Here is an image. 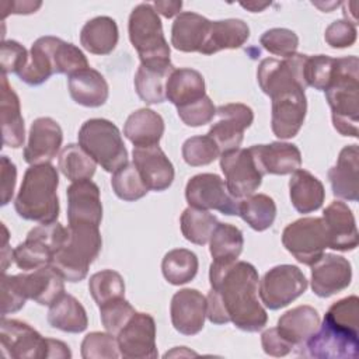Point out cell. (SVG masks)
<instances>
[{"label":"cell","mask_w":359,"mask_h":359,"mask_svg":"<svg viewBox=\"0 0 359 359\" xmlns=\"http://www.w3.org/2000/svg\"><path fill=\"white\" fill-rule=\"evenodd\" d=\"M17 279L27 300L31 299L41 306H50L65 293V279L50 265L18 273Z\"/></svg>","instance_id":"cb8c5ba5"},{"label":"cell","mask_w":359,"mask_h":359,"mask_svg":"<svg viewBox=\"0 0 359 359\" xmlns=\"http://www.w3.org/2000/svg\"><path fill=\"white\" fill-rule=\"evenodd\" d=\"M27 297L18 283L17 275H6L1 278V316L15 313L24 307Z\"/></svg>","instance_id":"db71d44e"},{"label":"cell","mask_w":359,"mask_h":359,"mask_svg":"<svg viewBox=\"0 0 359 359\" xmlns=\"http://www.w3.org/2000/svg\"><path fill=\"white\" fill-rule=\"evenodd\" d=\"M307 289V279L296 265H276L271 268L258 285V294L269 310L286 307Z\"/></svg>","instance_id":"9c48e42d"},{"label":"cell","mask_w":359,"mask_h":359,"mask_svg":"<svg viewBox=\"0 0 359 359\" xmlns=\"http://www.w3.org/2000/svg\"><path fill=\"white\" fill-rule=\"evenodd\" d=\"M261 344L264 352L271 356H285L293 349V346L279 335L275 327L262 332Z\"/></svg>","instance_id":"6f0895ef"},{"label":"cell","mask_w":359,"mask_h":359,"mask_svg":"<svg viewBox=\"0 0 359 359\" xmlns=\"http://www.w3.org/2000/svg\"><path fill=\"white\" fill-rule=\"evenodd\" d=\"M220 157L219 147L208 135L192 136L182 144V158L188 165H208Z\"/></svg>","instance_id":"bcb514c9"},{"label":"cell","mask_w":359,"mask_h":359,"mask_svg":"<svg viewBox=\"0 0 359 359\" xmlns=\"http://www.w3.org/2000/svg\"><path fill=\"white\" fill-rule=\"evenodd\" d=\"M320 327V316L311 306H297L286 311L275 327L293 348H300Z\"/></svg>","instance_id":"4316f807"},{"label":"cell","mask_w":359,"mask_h":359,"mask_svg":"<svg viewBox=\"0 0 359 359\" xmlns=\"http://www.w3.org/2000/svg\"><path fill=\"white\" fill-rule=\"evenodd\" d=\"M209 280L206 317L210 323H233L247 332H257L266 325L268 314L258 300L259 278L254 265L245 261L212 262Z\"/></svg>","instance_id":"6da1fadb"},{"label":"cell","mask_w":359,"mask_h":359,"mask_svg":"<svg viewBox=\"0 0 359 359\" xmlns=\"http://www.w3.org/2000/svg\"><path fill=\"white\" fill-rule=\"evenodd\" d=\"M175 67L168 65H142L135 74V90L146 104L165 101V83Z\"/></svg>","instance_id":"d590c367"},{"label":"cell","mask_w":359,"mask_h":359,"mask_svg":"<svg viewBox=\"0 0 359 359\" xmlns=\"http://www.w3.org/2000/svg\"><path fill=\"white\" fill-rule=\"evenodd\" d=\"M282 244L296 261L311 266L328 248L323 217H302L287 224L282 233Z\"/></svg>","instance_id":"52a82bcc"},{"label":"cell","mask_w":359,"mask_h":359,"mask_svg":"<svg viewBox=\"0 0 359 359\" xmlns=\"http://www.w3.org/2000/svg\"><path fill=\"white\" fill-rule=\"evenodd\" d=\"M153 7L157 11V14H161L165 18H172L174 15L180 14L182 3L181 1H156L153 3Z\"/></svg>","instance_id":"94428289"},{"label":"cell","mask_w":359,"mask_h":359,"mask_svg":"<svg viewBox=\"0 0 359 359\" xmlns=\"http://www.w3.org/2000/svg\"><path fill=\"white\" fill-rule=\"evenodd\" d=\"M69 93L74 102L88 108H97L107 102L109 88L104 76L93 69H83L72 76L67 80Z\"/></svg>","instance_id":"83f0119b"},{"label":"cell","mask_w":359,"mask_h":359,"mask_svg":"<svg viewBox=\"0 0 359 359\" xmlns=\"http://www.w3.org/2000/svg\"><path fill=\"white\" fill-rule=\"evenodd\" d=\"M248 149L264 175L292 174L302 165V153L293 143L272 142L269 144H254Z\"/></svg>","instance_id":"44dd1931"},{"label":"cell","mask_w":359,"mask_h":359,"mask_svg":"<svg viewBox=\"0 0 359 359\" xmlns=\"http://www.w3.org/2000/svg\"><path fill=\"white\" fill-rule=\"evenodd\" d=\"M1 72L3 74L15 73L18 74L28 60L27 49L17 41H3L1 42Z\"/></svg>","instance_id":"11a10c76"},{"label":"cell","mask_w":359,"mask_h":359,"mask_svg":"<svg viewBox=\"0 0 359 359\" xmlns=\"http://www.w3.org/2000/svg\"><path fill=\"white\" fill-rule=\"evenodd\" d=\"M129 41L136 49L142 65H168L170 46L163 34L161 20L153 4H137L128 22Z\"/></svg>","instance_id":"5b68a950"},{"label":"cell","mask_w":359,"mask_h":359,"mask_svg":"<svg viewBox=\"0 0 359 359\" xmlns=\"http://www.w3.org/2000/svg\"><path fill=\"white\" fill-rule=\"evenodd\" d=\"M272 101L271 128L276 137H294L306 118L307 100L303 87H289L269 95Z\"/></svg>","instance_id":"8fae6325"},{"label":"cell","mask_w":359,"mask_h":359,"mask_svg":"<svg viewBox=\"0 0 359 359\" xmlns=\"http://www.w3.org/2000/svg\"><path fill=\"white\" fill-rule=\"evenodd\" d=\"M81 356L84 359H116L121 356L118 341L109 332H90L81 342Z\"/></svg>","instance_id":"7dc6e473"},{"label":"cell","mask_w":359,"mask_h":359,"mask_svg":"<svg viewBox=\"0 0 359 359\" xmlns=\"http://www.w3.org/2000/svg\"><path fill=\"white\" fill-rule=\"evenodd\" d=\"M111 185L115 195L126 202L137 201L149 192V188L142 180V175L137 171L133 161H128L125 165H122L112 174Z\"/></svg>","instance_id":"7bdbcfd3"},{"label":"cell","mask_w":359,"mask_h":359,"mask_svg":"<svg viewBox=\"0 0 359 359\" xmlns=\"http://www.w3.org/2000/svg\"><path fill=\"white\" fill-rule=\"evenodd\" d=\"M0 111H1L3 144L13 149L21 147L25 139L24 118L21 115L18 95L8 84L6 74L1 76Z\"/></svg>","instance_id":"f1b7e54d"},{"label":"cell","mask_w":359,"mask_h":359,"mask_svg":"<svg viewBox=\"0 0 359 359\" xmlns=\"http://www.w3.org/2000/svg\"><path fill=\"white\" fill-rule=\"evenodd\" d=\"M56 358V359H70L72 352L69 346L57 339L48 338V346H46V359Z\"/></svg>","instance_id":"91938a15"},{"label":"cell","mask_w":359,"mask_h":359,"mask_svg":"<svg viewBox=\"0 0 359 359\" xmlns=\"http://www.w3.org/2000/svg\"><path fill=\"white\" fill-rule=\"evenodd\" d=\"M206 306V297L196 289L175 292L170 304L172 327L182 335H196L205 325Z\"/></svg>","instance_id":"ac0fdd59"},{"label":"cell","mask_w":359,"mask_h":359,"mask_svg":"<svg viewBox=\"0 0 359 359\" xmlns=\"http://www.w3.org/2000/svg\"><path fill=\"white\" fill-rule=\"evenodd\" d=\"M59 175L50 164L31 165L22 178L14 201L15 212L25 220L50 223L59 216Z\"/></svg>","instance_id":"3957f363"},{"label":"cell","mask_w":359,"mask_h":359,"mask_svg":"<svg viewBox=\"0 0 359 359\" xmlns=\"http://www.w3.org/2000/svg\"><path fill=\"white\" fill-rule=\"evenodd\" d=\"M88 290L98 307L102 304L122 299L125 296L123 278L112 269H104L91 275L88 280Z\"/></svg>","instance_id":"ee69618b"},{"label":"cell","mask_w":359,"mask_h":359,"mask_svg":"<svg viewBox=\"0 0 359 359\" xmlns=\"http://www.w3.org/2000/svg\"><path fill=\"white\" fill-rule=\"evenodd\" d=\"M219 220L209 210H202L196 208H187L180 219L182 236L198 245H205L217 226Z\"/></svg>","instance_id":"b9f144b4"},{"label":"cell","mask_w":359,"mask_h":359,"mask_svg":"<svg viewBox=\"0 0 359 359\" xmlns=\"http://www.w3.org/2000/svg\"><path fill=\"white\" fill-rule=\"evenodd\" d=\"M62 140L63 132L55 119L49 116L36 118L29 128L24 160L31 165L50 163L59 153Z\"/></svg>","instance_id":"e0dca14e"},{"label":"cell","mask_w":359,"mask_h":359,"mask_svg":"<svg viewBox=\"0 0 359 359\" xmlns=\"http://www.w3.org/2000/svg\"><path fill=\"white\" fill-rule=\"evenodd\" d=\"M102 203L100 188L91 180L72 182L67 188V222L73 224L100 226Z\"/></svg>","instance_id":"d6986e66"},{"label":"cell","mask_w":359,"mask_h":359,"mask_svg":"<svg viewBox=\"0 0 359 359\" xmlns=\"http://www.w3.org/2000/svg\"><path fill=\"white\" fill-rule=\"evenodd\" d=\"M198 257L187 248L168 251L161 262V271L165 280L171 285H184L191 282L198 272Z\"/></svg>","instance_id":"ab89813d"},{"label":"cell","mask_w":359,"mask_h":359,"mask_svg":"<svg viewBox=\"0 0 359 359\" xmlns=\"http://www.w3.org/2000/svg\"><path fill=\"white\" fill-rule=\"evenodd\" d=\"M324 320L353 331L359 332V299L358 296L344 297L330 306L327 310Z\"/></svg>","instance_id":"c3c4849f"},{"label":"cell","mask_w":359,"mask_h":359,"mask_svg":"<svg viewBox=\"0 0 359 359\" xmlns=\"http://www.w3.org/2000/svg\"><path fill=\"white\" fill-rule=\"evenodd\" d=\"M48 338H43L29 324L1 317L0 348L7 358H45Z\"/></svg>","instance_id":"5bb4252c"},{"label":"cell","mask_w":359,"mask_h":359,"mask_svg":"<svg viewBox=\"0 0 359 359\" xmlns=\"http://www.w3.org/2000/svg\"><path fill=\"white\" fill-rule=\"evenodd\" d=\"M238 216L255 231H264L273 224L276 205L265 194H252L240 199Z\"/></svg>","instance_id":"74e56055"},{"label":"cell","mask_w":359,"mask_h":359,"mask_svg":"<svg viewBox=\"0 0 359 359\" xmlns=\"http://www.w3.org/2000/svg\"><path fill=\"white\" fill-rule=\"evenodd\" d=\"M334 60V57L327 55H306L303 66V79L306 87L325 91L332 79Z\"/></svg>","instance_id":"f6af8a7d"},{"label":"cell","mask_w":359,"mask_h":359,"mask_svg":"<svg viewBox=\"0 0 359 359\" xmlns=\"http://www.w3.org/2000/svg\"><path fill=\"white\" fill-rule=\"evenodd\" d=\"M289 195L299 213H311L321 208L325 191L323 182L306 170H296L289 180Z\"/></svg>","instance_id":"d6a6232c"},{"label":"cell","mask_w":359,"mask_h":359,"mask_svg":"<svg viewBox=\"0 0 359 359\" xmlns=\"http://www.w3.org/2000/svg\"><path fill=\"white\" fill-rule=\"evenodd\" d=\"M220 168L226 178L229 192L237 199L252 195L262 182L259 171L250 149H236L220 154Z\"/></svg>","instance_id":"7c38bea8"},{"label":"cell","mask_w":359,"mask_h":359,"mask_svg":"<svg viewBox=\"0 0 359 359\" xmlns=\"http://www.w3.org/2000/svg\"><path fill=\"white\" fill-rule=\"evenodd\" d=\"M119 32L115 20L107 15L87 21L80 32V43L93 55H108L118 43Z\"/></svg>","instance_id":"e575fe53"},{"label":"cell","mask_w":359,"mask_h":359,"mask_svg":"<svg viewBox=\"0 0 359 359\" xmlns=\"http://www.w3.org/2000/svg\"><path fill=\"white\" fill-rule=\"evenodd\" d=\"M299 353L316 359H356L359 332L341 328L327 320L299 348Z\"/></svg>","instance_id":"ba28073f"},{"label":"cell","mask_w":359,"mask_h":359,"mask_svg":"<svg viewBox=\"0 0 359 359\" xmlns=\"http://www.w3.org/2000/svg\"><path fill=\"white\" fill-rule=\"evenodd\" d=\"M351 280V262L341 255L323 254L311 265V290L318 297H330L342 292Z\"/></svg>","instance_id":"2e32d148"},{"label":"cell","mask_w":359,"mask_h":359,"mask_svg":"<svg viewBox=\"0 0 359 359\" xmlns=\"http://www.w3.org/2000/svg\"><path fill=\"white\" fill-rule=\"evenodd\" d=\"M119 353L128 359L157 358L156 323L147 313H135L116 335Z\"/></svg>","instance_id":"9a60e30c"},{"label":"cell","mask_w":359,"mask_h":359,"mask_svg":"<svg viewBox=\"0 0 359 359\" xmlns=\"http://www.w3.org/2000/svg\"><path fill=\"white\" fill-rule=\"evenodd\" d=\"M67 230V240L53 255L50 266H53L65 280L80 282L87 276L90 265L101 251L102 238L100 226L69 224Z\"/></svg>","instance_id":"277c9868"},{"label":"cell","mask_w":359,"mask_h":359,"mask_svg":"<svg viewBox=\"0 0 359 359\" xmlns=\"http://www.w3.org/2000/svg\"><path fill=\"white\" fill-rule=\"evenodd\" d=\"M205 95V79L195 69H174L167 79L165 100L177 108L192 104Z\"/></svg>","instance_id":"4dcf8cb0"},{"label":"cell","mask_w":359,"mask_h":359,"mask_svg":"<svg viewBox=\"0 0 359 359\" xmlns=\"http://www.w3.org/2000/svg\"><path fill=\"white\" fill-rule=\"evenodd\" d=\"M177 112L180 119L185 125L196 128L206 125L213 119V116L216 115V107L213 105V101L208 95H205L203 98L192 104L177 108Z\"/></svg>","instance_id":"f5cc1de1"},{"label":"cell","mask_w":359,"mask_h":359,"mask_svg":"<svg viewBox=\"0 0 359 359\" xmlns=\"http://www.w3.org/2000/svg\"><path fill=\"white\" fill-rule=\"evenodd\" d=\"M216 115L219 121L210 126L208 136L213 139L220 154L238 149L244 137V130L254 121L252 109L245 104L231 102L217 107Z\"/></svg>","instance_id":"4fadbf2b"},{"label":"cell","mask_w":359,"mask_h":359,"mask_svg":"<svg viewBox=\"0 0 359 359\" xmlns=\"http://www.w3.org/2000/svg\"><path fill=\"white\" fill-rule=\"evenodd\" d=\"M48 323L53 328L70 334L83 332L88 325L86 309L74 296L69 293L60 294L49 306Z\"/></svg>","instance_id":"836d02e7"},{"label":"cell","mask_w":359,"mask_h":359,"mask_svg":"<svg viewBox=\"0 0 359 359\" xmlns=\"http://www.w3.org/2000/svg\"><path fill=\"white\" fill-rule=\"evenodd\" d=\"M59 42L60 38L52 35L38 38L31 46L25 66L17 74L18 79L28 86H39L55 74V53Z\"/></svg>","instance_id":"d4e9b609"},{"label":"cell","mask_w":359,"mask_h":359,"mask_svg":"<svg viewBox=\"0 0 359 359\" xmlns=\"http://www.w3.org/2000/svg\"><path fill=\"white\" fill-rule=\"evenodd\" d=\"M164 133V121L161 115L150 108H140L132 112L123 126V135L135 147H147L158 144Z\"/></svg>","instance_id":"1f68e13d"},{"label":"cell","mask_w":359,"mask_h":359,"mask_svg":"<svg viewBox=\"0 0 359 359\" xmlns=\"http://www.w3.org/2000/svg\"><path fill=\"white\" fill-rule=\"evenodd\" d=\"M57 165L60 172L72 182L91 180L95 172V160L80 146L70 143L59 154Z\"/></svg>","instance_id":"f35d334b"},{"label":"cell","mask_w":359,"mask_h":359,"mask_svg":"<svg viewBox=\"0 0 359 359\" xmlns=\"http://www.w3.org/2000/svg\"><path fill=\"white\" fill-rule=\"evenodd\" d=\"M11 14H31L35 13L42 3L41 1H11Z\"/></svg>","instance_id":"6125c7cd"},{"label":"cell","mask_w":359,"mask_h":359,"mask_svg":"<svg viewBox=\"0 0 359 359\" xmlns=\"http://www.w3.org/2000/svg\"><path fill=\"white\" fill-rule=\"evenodd\" d=\"M244 237L238 227L229 223H217L210 238L209 251L216 264H230L237 261L243 251Z\"/></svg>","instance_id":"8d00e7d4"},{"label":"cell","mask_w":359,"mask_h":359,"mask_svg":"<svg viewBox=\"0 0 359 359\" xmlns=\"http://www.w3.org/2000/svg\"><path fill=\"white\" fill-rule=\"evenodd\" d=\"M55 62H56L57 74L72 76L83 69L90 67L86 55L76 45L70 42H65L63 39H60L56 48Z\"/></svg>","instance_id":"816d5d0a"},{"label":"cell","mask_w":359,"mask_h":359,"mask_svg":"<svg viewBox=\"0 0 359 359\" xmlns=\"http://www.w3.org/2000/svg\"><path fill=\"white\" fill-rule=\"evenodd\" d=\"M53 255L52 247L32 233H28L27 238L13 250V261L22 271H34L50 265Z\"/></svg>","instance_id":"60d3db41"},{"label":"cell","mask_w":359,"mask_h":359,"mask_svg":"<svg viewBox=\"0 0 359 359\" xmlns=\"http://www.w3.org/2000/svg\"><path fill=\"white\" fill-rule=\"evenodd\" d=\"M268 6H269V3H262V4L257 3V1H251V3H241V7H244V8L250 10L251 13H259V11H262L264 8H266Z\"/></svg>","instance_id":"be15d7a7"},{"label":"cell","mask_w":359,"mask_h":359,"mask_svg":"<svg viewBox=\"0 0 359 359\" xmlns=\"http://www.w3.org/2000/svg\"><path fill=\"white\" fill-rule=\"evenodd\" d=\"M356 34V27L353 24L346 20H337L327 27L324 39L331 48L342 49L355 43Z\"/></svg>","instance_id":"9f6ffc18"},{"label":"cell","mask_w":359,"mask_h":359,"mask_svg":"<svg viewBox=\"0 0 359 359\" xmlns=\"http://www.w3.org/2000/svg\"><path fill=\"white\" fill-rule=\"evenodd\" d=\"M79 144L108 172L128 163V150L115 123L104 118L86 121L79 130Z\"/></svg>","instance_id":"8992f818"},{"label":"cell","mask_w":359,"mask_h":359,"mask_svg":"<svg viewBox=\"0 0 359 359\" xmlns=\"http://www.w3.org/2000/svg\"><path fill=\"white\" fill-rule=\"evenodd\" d=\"M250 38L248 25L238 18L210 21L205 43L199 53L213 55L223 49L241 48Z\"/></svg>","instance_id":"f546056e"},{"label":"cell","mask_w":359,"mask_h":359,"mask_svg":"<svg viewBox=\"0 0 359 359\" xmlns=\"http://www.w3.org/2000/svg\"><path fill=\"white\" fill-rule=\"evenodd\" d=\"M259 43L269 53L275 56H282L285 59L296 53L299 46V38L292 29L271 28L261 35Z\"/></svg>","instance_id":"681fc988"},{"label":"cell","mask_w":359,"mask_h":359,"mask_svg":"<svg viewBox=\"0 0 359 359\" xmlns=\"http://www.w3.org/2000/svg\"><path fill=\"white\" fill-rule=\"evenodd\" d=\"M210 21L192 11L180 13L171 27V45L181 52H201Z\"/></svg>","instance_id":"484cf974"},{"label":"cell","mask_w":359,"mask_h":359,"mask_svg":"<svg viewBox=\"0 0 359 359\" xmlns=\"http://www.w3.org/2000/svg\"><path fill=\"white\" fill-rule=\"evenodd\" d=\"M135 313V309L123 297L108 302L100 307L102 325L107 332L112 335H118V332L126 325Z\"/></svg>","instance_id":"f907efd6"},{"label":"cell","mask_w":359,"mask_h":359,"mask_svg":"<svg viewBox=\"0 0 359 359\" xmlns=\"http://www.w3.org/2000/svg\"><path fill=\"white\" fill-rule=\"evenodd\" d=\"M133 164L150 191L161 192L174 181V167L158 144L133 147Z\"/></svg>","instance_id":"ffe728a7"},{"label":"cell","mask_w":359,"mask_h":359,"mask_svg":"<svg viewBox=\"0 0 359 359\" xmlns=\"http://www.w3.org/2000/svg\"><path fill=\"white\" fill-rule=\"evenodd\" d=\"M328 234V248L352 251L358 247V229L352 210L341 201L331 202L323 212Z\"/></svg>","instance_id":"7402d4cb"},{"label":"cell","mask_w":359,"mask_h":359,"mask_svg":"<svg viewBox=\"0 0 359 359\" xmlns=\"http://www.w3.org/2000/svg\"><path fill=\"white\" fill-rule=\"evenodd\" d=\"M359 59L337 57L325 98L331 108L332 125L342 136L358 137L359 133Z\"/></svg>","instance_id":"7a4b0ae2"},{"label":"cell","mask_w":359,"mask_h":359,"mask_svg":"<svg viewBox=\"0 0 359 359\" xmlns=\"http://www.w3.org/2000/svg\"><path fill=\"white\" fill-rule=\"evenodd\" d=\"M185 199L189 206L202 210H219L223 215H238L240 199L233 196L226 182L210 172L194 175L185 187Z\"/></svg>","instance_id":"30bf717a"},{"label":"cell","mask_w":359,"mask_h":359,"mask_svg":"<svg viewBox=\"0 0 359 359\" xmlns=\"http://www.w3.org/2000/svg\"><path fill=\"white\" fill-rule=\"evenodd\" d=\"M15 180H17V168L14 163L7 156H1V205L3 206L7 205L14 195Z\"/></svg>","instance_id":"680465c9"},{"label":"cell","mask_w":359,"mask_h":359,"mask_svg":"<svg viewBox=\"0 0 359 359\" xmlns=\"http://www.w3.org/2000/svg\"><path fill=\"white\" fill-rule=\"evenodd\" d=\"M332 194L345 201L359 199V149L358 144L345 146L334 167L328 171Z\"/></svg>","instance_id":"603a6c76"}]
</instances>
